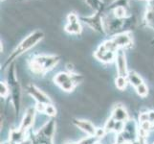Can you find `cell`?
Listing matches in <instances>:
<instances>
[{
	"mask_svg": "<svg viewBox=\"0 0 154 144\" xmlns=\"http://www.w3.org/2000/svg\"><path fill=\"white\" fill-rule=\"evenodd\" d=\"M100 139L96 136H87L77 142V144H96Z\"/></svg>",
	"mask_w": 154,
	"mask_h": 144,
	"instance_id": "obj_22",
	"label": "cell"
},
{
	"mask_svg": "<svg viewBox=\"0 0 154 144\" xmlns=\"http://www.w3.org/2000/svg\"><path fill=\"white\" fill-rule=\"evenodd\" d=\"M66 144H77V142H67Z\"/></svg>",
	"mask_w": 154,
	"mask_h": 144,
	"instance_id": "obj_29",
	"label": "cell"
},
{
	"mask_svg": "<svg viewBox=\"0 0 154 144\" xmlns=\"http://www.w3.org/2000/svg\"><path fill=\"white\" fill-rule=\"evenodd\" d=\"M116 53L114 51H111L104 45V43H100L99 47L94 52V57L97 59L99 62H102L103 63H111L115 62Z\"/></svg>",
	"mask_w": 154,
	"mask_h": 144,
	"instance_id": "obj_7",
	"label": "cell"
},
{
	"mask_svg": "<svg viewBox=\"0 0 154 144\" xmlns=\"http://www.w3.org/2000/svg\"><path fill=\"white\" fill-rule=\"evenodd\" d=\"M27 133L20 130L19 128L17 129H12L10 131V137L9 140L12 144H22L27 138H26Z\"/></svg>",
	"mask_w": 154,
	"mask_h": 144,
	"instance_id": "obj_15",
	"label": "cell"
},
{
	"mask_svg": "<svg viewBox=\"0 0 154 144\" xmlns=\"http://www.w3.org/2000/svg\"><path fill=\"white\" fill-rule=\"evenodd\" d=\"M42 114L51 117V118H54V117L57 115V109H56V107L53 105V103L47 104L44 106L43 110H42Z\"/></svg>",
	"mask_w": 154,
	"mask_h": 144,
	"instance_id": "obj_20",
	"label": "cell"
},
{
	"mask_svg": "<svg viewBox=\"0 0 154 144\" xmlns=\"http://www.w3.org/2000/svg\"><path fill=\"white\" fill-rule=\"evenodd\" d=\"M153 130H154V125H153Z\"/></svg>",
	"mask_w": 154,
	"mask_h": 144,
	"instance_id": "obj_35",
	"label": "cell"
},
{
	"mask_svg": "<svg viewBox=\"0 0 154 144\" xmlns=\"http://www.w3.org/2000/svg\"><path fill=\"white\" fill-rule=\"evenodd\" d=\"M0 96L1 98L6 99L10 96V88L8 86L7 82H2L0 83Z\"/></svg>",
	"mask_w": 154,
	"mask_h": 144,
	"instance_id": "obj_23",
	"label": "cell"
},
{
	"mask_svg": "<svg viewBox=\"0 0 154 144\" xmlns=\"http://www.w3.org/2000/svg\"><path fill=\"white\" fill-rule=\"evenodd\" d=\"M83 81V76L75 72H60L54 77L55 85L64 92H73Z\"/></svg>",
	"mask_w": 154,
	"mask_h": 144,
	"instance_id": "obj_4",
	"label": "cell"
},
{
	"mask_svg": "<svg viewBox=\"0 0 154 144\" xmlns=\"http://www.w3.org/2000/svg\"><path fill=\"white\" fill-rule=\"evenodd\" d=\"M147 116H148V121L154 125V110H147Z\"/></svg>",
	"mask_w": 154,
	"mask_h": 144,
	"instance_id": "obj_26",
	"label": "cell"
},
{
	"mask_svg": "<svg viewBox=\"0 0 154 144\" xmlns=\"http://www.w3.org/2000/svg\"><path fill=\"white\" fill-rule=\"evenodd\" d=\"M103 12H95V14L88 15V17H82L81 20L83 21L88 27L100 34H105L104 29V21L103 18Z\"/></svg>",
	"mask_w": 154,
	"mask_h": 144,
	"instance_id": "obj_5",
	"label": "cell"
},
{
	"mask_svg": "<svg viewBox=\"0 0 154 144\" xmlns=\"http://www.w3.org/2000/svg\"><path fill=\"white\" fill-rule=\"evenodd\" d=\"M102 1H103V2H105V0H102Z\"/></svg>",
	"mask_w": 154,
	"mask_h": 144,
	"instance_id": "obj_34",
	"label": "cell"
},
{
	"mask_svg": "<svg viewBox=\"0 0 154 144\" xmlns=\"http://www.w3.org/2000/svg\"><path fill=\"white\" fill-rule=\"evenodd\" d=\"M111 117L116 121H120V122H124L126 123L127 121L130 119L128 111L126 110L125 107L122 104H116L112 110H111Z\"/></svg>",
	"mask_w": 154,
	"mask_h": 144,
	"instance_id": "obj_14",
	"label": "cell"
},
{
	"mask_svg": "<svg viewBox=\"0 0 154 144\" xmlns=\"http://www.w3.org/2000/svg\"><path fill=\"white\" fill-rule=\"evenodd\" d=\"M56 129H57V122L54 118H51L35 133V136L41 138H44V139L53 140L54 136L56 134Z\"/></svg>",
	"mask_w": 154,
	"mask_h": 144,
	"instance_id": "obj_9",
	"label": "cell"
},
{
	"mask_svg": "<svg viewBox=\"0 0 154 144\" xmlns=\"http://www.w3.org/2000/svg\"><path fill=\"white\" fill-rule=\"evenodd\" d=\"M128 144H145V142H144V141H142L141 139H139V138H137V139H135V140H133V141L129 142Z\"/></svg>",
	"mask_w": 154,
	"mask_h": 144,
	"instance_id": "obj_27",
	"label": "cell"
},
{
	"mask_svg": "<svg viewBox=\"0 0 154 144\" xmlns=\"http://www.w3.org/2000/svg\"><path fill=\"white\" fill-rule=\"evenodd\" d=\"M60 61V57L57 55H35L29 60L28 65L30 70L36 75L45 74L56 67Z\"/></svg>",
	"mask_w": 154,
	"mask_h": 144,
	"instance_id": "obj_3",
	"label": "cell"
},
{
	"mask_svg": "<svg viewBox=\"0 0 154 144\" xmlns=\"http://www.w3.org/2000/svg\"><path fill=\"white\" fill-rule=\"evenodd\" d=\"M26 92H27L30 97L33 98L38 104L47 105V104L52 103V100L49 96L33 83H29L27 86H26Z\"/></svg>",
	"mask_w": 154,
	"mask_h": 144,
	"instance_id": "obj_6",
	"label": "cell"
},
{
	"mask_svg": "<svg viewBox=\"0 0 154 144\" xmlns=\"http://www.w3.org/2000/svg\"><path fill=\"white\" fill-rule=\"evenodd\" d=\"M136 93L138 94V96H140L141 98H146L147 97L148 93H149V90H148V88L146 85V83L142 84L141 86H139L138 88H135Z\"/></svg>",
	"mask_w": 154,
	"mask_h": 144,
	"instance_id": "obj_21",
	"label": "cell"
},
{
	"mask_svg": "<svg viewBox=\"0 0 154 144\" xmlns=\"http://www.w3.org/2000/svg\"><path fill=\"white\" fill-rule=\"evenodd\" d=\"M36 113L38 111L35 110V107H29V108H27V110H25V113L23 114L22 120H21L18 126L19 129L27 133L35 123Z\"/></svg>",
	"mask_w": 154,
	"mask_h": 144,
	"instance_id": "obj_11",
	"label": "cell"
},
{
	"mask_svg": "<svg viewBox=\"0 0 154 144\" xmlns=\"http://www.w3.org/2000/svg\"><path fill=\"white\" fill-rule=\"evenodd\" d=\"M43 39H44V33H43V31H41V30H35L33 33L28 35L22 41L19 42L17 46L15 47L12 51V53L8 56L7 60L5 61L3 66H1V69L2 70L8 69V67L12 65V63H14L17 58H19L21 55H23L24 53L28 52L30 49L35 47Z\"/></svg>",
	"mask_w": 154,
	"mask_h": 144,
	"instance_id": "obj_1",
	"label": "cell"
},
{
	"mask_svg": "<svg viewBox=\"0 0 154 144\" xmlns=\"http://www.w3.org/2000/svg\"><path fill=\"white\" fill-rule=\"evenodd\" d=\"M152 144H154V142H153V143H152Z\"/></svg>",
	"mask_w": 154,
	"mask_h": 144,
	"instance_id": "obj_36",
	"label": "cell"
},
{
	"mask_svg": "<svg viewBox=\"0 0 154 144\" xmlns=\"http://www.w3.org/2000/svg\"><path fill=\"white\" fill-rule=\"evenodd\" d=\"M15 66H15V62H14L8 67V75H7L6 82L10 88V98L14 109V113L15 117H17L21 110L22 89H21V85L19 83L17 67Z\"/></svg>",
	"mask_w": 154,
	"mask_h": 144,
	"instance_id": "obj_2",
	"label": "cell"
},
{
	"mask_svg": "<svg viewBox=\"0 0 154 144\" xmlns=\"http://www.w3.org/2000/svg\"><path fill=\"white\" fill-rule=\"evenodd\" d=\"M1 144H12V143H11V142H10V140H8V141H5V142H2Z\"/></svg>",
	"mask_w": 154,
	"mask_h": 144,
	"instance_id": "obj_28",
	"label": "cell"
},
{
	"mask_svg": "<svg viewBox=\"0 0 154 144\" xmlns=\"http://www.w3.org/2000/svg\"><path fill=\"white\" fill-rule=\"evenodd\" d=\"M146 1H148V2H150V1H153V0H146Z\"/></svg>",
	"mask_w": 154,
	"mask_h": 144,
	"instance_id": "obj_32",
	"label": "cell"
},
{
	"mask_svg": "<svg viewBox=\"0 0 154 144\" xmlns=\"http://www.w3.org/2000/svg\"><path fill=\"white\" fill-rule=\"evenodd\" d=\"M145 121H148L147 111H145V113H141L140 115H139V123H141V122H145Z\"/></svg>",
	"mask_w": 154,
	"mask_h": 144,
	"instance_id": "obj_25",
	"label": "cell"
},
{
	"mask_svg": "<svg viewBox=\"0 0 154 144\" xmlns=\"http://www.w3.org/2000/svg\"><path fill=\"white\" fill-rule=\"evenodd\" d=\"M151 43H152V44H154V39L152 40V41H151Z\"/></svg>",
	"mask_w": 154,
	"mask_h": 144,
	"instance_id": "obj_30",
	"label": "cell"
},
{
	"mask_svg": "<svg viewBox=\"0 0 154 144\" xmlns=\"http://www.w3.org/2000/svg\"><path fill=\"white\" fill-rule=\"evenodd\" d=\"M115 125H116V120L113 119L112 117L110 116L109 118H108L107 120H106V122H105V124H104L103 128H104L105 132L108 134V133H111V132H113V131H114Z\"/></svg>",
	"mask_w": 154,
	"mask_h": 144,
	"instance_id": "obj_24",
	"label": "cell"
},
{
	"mask_svg": "<svg viewBox=\"0 0 154 144\" xmlns=\"http://www.w3.org/2000/svg\"><path fill=\"white\" fill-rule=\"evenodd\" d=\"M19 1H26V0H19Z\"/></svg>",
	"mask_w": 154,
	"mask_h": 144,
	"instance_id": "obj_33",
	"label": "cell"
},
{
	"mask_svg": "<svg viewBox=\"0 0 154 144\" xmlns=\"http://www.w3.org/2000/svg\"><path fill=\"white\" fill-rule=\"evenodd\" d=\"M127 80H128V83L131 85L134 88H138L141 86L142 84H144V80H143L142 76L139 73H137L134 70H129L128 74H127Z\"/></svg>",
	"mask_w": 154,
	"mask_h": 144,
	"instance_id": "obj_16",
	"label": "cell"
},
{
	"mask_svg": "<svg viewBox=\"0 0 154 144\" xmlns=\"http://www.w3.org/2000/svg\"><path fill=\"white\" fill-rule=\"evenodd\" d=\"M113 11V15L115 18L118 19H125L128 17L127 14V7L125 6H117L112 9Z\"/></svg>",
	"mask_w": 154,
	"mask_h": 144,
	"instance_id": "obj_17",
	"label": "cell"
},
{
	"mask_svg": "<svg viewBox=\"0 0 154 144\" xmlns=\"http://www.w3.org/2000/svg\"><path fill=\"white\" fill-rule=\"evenodd\" d=\"M112 40L114 41L116 46L118 47V49H125V48L130 47L132 45V42H133L132 36L128 31L122 32L120 34L114 35Z\"/></svg>",
	"mask_w": 154,
	"mask_h": 144,
	"instance_id": "obj_13",
	"label": "cell"
},
{
	"mask_svg": "<svg viewBox=\"0 0 154 144\" xmlns=\"http://www.w3.org/2000/svg\"><path fill=\"white\" fill-rule=\"evenodd\" d=\"M71 123L75 126L77 129L81 130L87 136H95L97 132V127L95 126L91 121L86 119H81L73 117L71 119Z\"/></svg>",
	"mask_w": 154,
	"mask_h": 144,
	"instance_id": "obj_10",
	"label": "cell"
},
{
	"mask_svg": "<svg viewBox=\"0 0 154 144\" xmlns=\"http://www.w3.org/2000/svg\"><path fill=\"white\" fill-rule=\"evenodd\" d=\"M85 2L95 12H103L104 2H103L102 0H85Z\"/></svg>",
	"mask_w": 154,
	"mask_h": 144,
	"instance_id": "obj_18",
	"label": "cell"
},
{
	"mask_svg": "<svg viewBox=\"0 0 154 144\" xmlns=\"http://www.w3.org/2000/svg\"><path fill=\"white\" fill-rule=\"evenodd\" d=\"M116 69H117V75L118 76H124L127 77L129 70L127 68V62H126V56L125 49H119L116 53Z\"/></svg>",
	"mask_w": 154,
	"mask_h": 144,
	"instance_id": "obj_12",
	"label": "cell"
},
{
	"mask_svg": "<svg viewBox=\"0 0 154 144\" xmlns=\"http://www.w3.org/2000/svg\"><path fill=\"white\" fill-rule=\"evenodd\" d=\"M128 84L129 83H128V80H127V77L117 75V77L115 79V87L117 88V89L121 90V91H124Z\"/></svg>",
	"mask_w": 154,
	"mask_h": 144,
	"instance_id": "obj_19",
	"label": "cell"
},
{
	"mask_svg": "<svg viewBox=\"0 0 154 144\" xmlns=\"http://www.w3.org/2000/svg\"><path fill=\"white\" fill-rule=\"evenodd\" d=\"M66 33L70 35H79L82 33V28L81 21L76 13H70L67 15V22L64 27Z\"/></svg>",
	"mask_w": 154,
	"mask_h": 144,
	"instance_id": "obj_8",
	"label": "cell"
},
{
	"mask_svg": "<svg viewBox=\"0 0 154 144\" xmlns=\"http://www.w3.org/2000/svg\"><path fill=\"white\" fill-rule=\"evenodd\" d=\"M96 144H103V143H100V141H99V142H97V143H96Z\"/></svg>",
	"mask_w": 154,
	"mask_h": 144,
	"instance_id": "obj_31",
	"label": "cell"
}]
</instances>
